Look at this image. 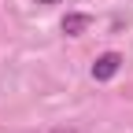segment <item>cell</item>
Wrapping results in <instances>:
<instances>
[{
  "mask_svg": "<svg viewBox=\"0 0 133 133\" xmlns=\"http://www.w3.org/2000/svg\"><path fill=\"white\" fill-rule=\"evenodd\" d=\"M118 66H122V56L118 52H104V56L92 63V78L96 81H111L115 74H118Z\"/></svg>",
  "mask_w": 133,
  "mask_h": 133,
  "instance_id": "6da1fadb",
  "label": "cell"
},
{
  "mask_svg": "<svg viewBox=\"0 0 133 133\" xmlns=\"http://www.w3.org/2000/svg\"><path fill=\"white\" fill-rule=\"evenodd\" d=\"M85 22H89L85 15H74V19H66V22H63V30H66V33H78V30L85 26Z\"/></svg>",
  "mask_w": 133,
  "mask_h": 133,
  "instance_id": "7a4b0ae2",
  "label": "cell"
},
{
  "mask_svg": "<svg viewBox=\"0 0 133 133\" xmlns=\"http://www.w3.org/2000/svg\"><path fill=\"white\" fill-rule=\"evenodd\" d=\"M37 4H59V0H37Z\"/></svg>",
  "mask_w": 133,
  "mask_h": 133,
  "instance_id": "3957f363",
  "label": "cell"
}]
</instances>
